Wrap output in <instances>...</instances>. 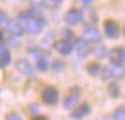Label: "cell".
Instances as JSON below:
<instances>
[{
	"instance_id": "13",
	"label": "cell",
	"mask_w": 125,
	"mask_h": 120,
	"mask_svg": "<svg viewBox=\"0 0 125 120\" xmlns=\"http://www.w3.org/2000/svg\"><path fill=\"white\" fill-rule=\"evenodd\" d=\"M32 53V55H35L36 57V68H38V70H41V72H46L47 70V68H49V61H47V58L44 57L43 54H36V50H31L30 51V54Z\"/></svg>"
},
{
	"instance_id": "28",
	"label": "cell",
	"mask_w": 125,
	"mask_h": 120,
	"mask_svg": "<svg viewBox=\"0 0 125 120\" xmlns=\"http://www.w3.org/2000/svg\"><path fill=\"white\" fill-rule=\"evenodd\" d=\"M7 20H8V19H7V16H6V12H3V11H1V20H0L1 26H4V24H6V22H7Z\"/></svg>"
},
{
	"instance_id": "7",
	"label": "cell",
	"mask_w": 125,
	"mask_h": 120,
	"mask_svg": "<svg viewBox=\"0 0 125 120\" xmlns=\"http://www.w3.org/2000/svg\"><path fill=\"white\" fill-rule=\"evenodd\" d=\"M65 22L67 26H77L82 22V15L78 10L75 8H70L67 12L65 14Z\"/></svg>"
},
{
	"instance_id": "10",
	"label": "cell",
	"mask_w": 125,
	"mask_h": 120,
	"mask_svg": "<svg viewBox=\"0 0 125 120\" xmlns=\"http://www.w3.org/2000/svg\"><path fill=\"white\" fill-rule=\"evenodd\" d=\"M104 31H105V35L110 39H114L118 36V26L110 19L104 23Z\"/></svg>"
},
{
	"instance_id": "20",
	"label": "cell",
	"mask_w": 125,
	"mask_h": 120,
	"mask_svg": "<svg viewBox=\"0 0 125 120\" xmlns=\"http://www.w3.org/2000/svg\"><path fill=\"white\" fill-rule=\"evenodd\" d=\"M51 69H52L54 73H61V72L65 70V62H62V61H59V60L54 61L52 65H51Z\"/></svg>"
},
{
	"instance_id": "27",
	"label": "cell",
	"mask_w": 125,
	"mask_h": 120,
	"mask_svg": "<svg viewBox=\"0 0 125 120\" xmlns=\"http://www.w3.org/2000/svg\"><path fill=\"white\" fill-rule=\"evenodd\" d=\"M62 34H63V35H65L67 39H71V38H73V33H70V30H63Z\"/></svg>"
},
{
	"instance_id": "24",
	"label": "cell",
	"mask_w": 125,
	"mask_h": 120,
	"mask_svg": "<svg viewBox=\"0 0 125 120\" xmlns=\"http://www.w3.org/2000/svg\"><path fill=\"white\" fill-rule=\"evenodd\" d=\"M38 111H39V105H38V104H32V105L28 107V112L32 113V115H35Z\"/></svg>"
},
{
	"instance_id": "31",
	"label": "cell",
	"mask_w": 125,
	"mask_h": 120,
	"mask_svg": "<svg viewBox=\"0 0 125 120\" xmlns=\"http://www.w3.org/2000/svg\"><path fill=\"white\" fill-rule=\"evenodd\" d=\"M124 35H125V30H124Z\"/></svg>"
},
{
	"instance_id": "29",
	"label": "cell",
	"mask_w": 125,
	"mask_h": 120,
	"mask_svg": "<svg viewBox=\"0 0 125 120\" xmlns=\"http://www.w3.org/2000/svg\"><path fill=\"white\" fill-rule=\"evenodd\" d=\"M95 0H81V3L82 4H85V6H87V4H92V3H94Z\"/></svg>"
},
{
	"instance_id": "3",
	"label": "cell",
	"mask_w": 125,
	"mask_h": 120,
	"mask_svg": "<svg viewBox=\"0 0 125 120\" xmlns=\"http://www.w3.org/2000/svg\"><path fill=\"white\" fill-rule=\"evenodd\" d=\"M42 100L46 105H55L59 101V92L52 86L44 88L43 93H42Z\"/></svg>"
},
{
	"instance_id": "25",
	"label": "cell",
	"mask_w": 125,
	"mask_h": 120,
	"mask_svg": "<svg viewBox=\"0 0 125 120\" xmlns=\"http://www.w3.org/2000/svg\"><path fill=\"white\" fill-rule=\"evenodd\" d=\"M8 42H10V43H11L14 47H18V46H19V43H18L16 36H15V35H11V36H10V38H8Z\"/></svg>"
},
{
	"instance_id": "5",
	"label": "cell",
	"mask_w": 125,
	"mask_h": 120,
	"mask_svg": "<svg viewBox=\"0 0 125 120\" xmlns=\"http://www.w3.org/2000/svg\"><path fill=\"white\" fill-rule=\"evenodd\" d=\"M74 49H75L77 54L82 58L87 57V55L90 54V51H92V49H90V46H89V42L85 41L83 38L75 39V42H74Z\"/></svg>"
},
{
	"instance_id": "9",
	"label": "cell",
	"mask_w": 125,
	"mask_h": 120,
	"mask_svg": "<svg viewBox=\"0 0 125 120\" xmlns=\"http://www.w3.org/2000/svg\"><path fill=\"white\" fill-rule=\"evenodd\" d=\"M15 66H16L18 70H19L22 74H24V76H27V77H32L34 76V68H32V65H31L30 61L18 60L16 63H15Z\"/></svg>"
},
{
	"instance_id": "17",
	"label": "cell",
	"mask_w": 125,
	"mask_h": 120,
	"mask_svg": "<svg viewBox=\"0 0 125 120\" xmlns=\"http://www.w3.org/2000/svg\"><path fill=\"white\" fill-rule=\"evenodd\" d=\"M101 65L98 62H92V63H89V66H87V73L90 74V76H98L100 74V72H101Z\"/></svg>"
},
{
	"instance_id": "26",
	"label": "cell",
	"mask_w": 125,
	"mask_h": 120,
	"mask_svg": "<svg viewBox=\"0 0 125 120\" xmlns=\"http://www.w3.org/2000/svg\"><path fill=\"white\" fill-rule=\"evenodd\" d=\"M63 0H49V6H52V7H55V6H58L59 3H62Z\"/></svg>"
},
{
	"instance_id": "15",
	"label": "cell",
	"mask_w": 125,
	"mask_h": 120,
	"mask_svg": "<svg viewBox=\"0 0 125 120\" xmlns=\"http://www.w3.org/2000/svg\"><path fill=\"white\" fill-rule=\"evenodd\" d=\"M0 58H1V66L6 68L11 62V54H10V49L6 46L4 42H1V50H0Z\"/></svg>"
},
{
	"instance_id": "23",
	"label": "cell",
	"mask_w": 125,
	"mask_h": 120,
	"mask_svg": "<svg viewBox=\"0 0 125 120\" xmlns=\"http://www.w3.org/2000/svg\"><path fill=\"white\" fill-rule=\"evenodd\" d=\"M6 120H23V119H22V116L18 115V113H8L6 117Z\"/></svg>"
},
{
	"instance_id": "16",
	"label": "cell",
	"mask_w": 125,
	"mask_h": 120,
	"mask_svg": "<svg viewBox=\"0 0 125 120\" xmlns=\"http://www.w3.org/2000/svg\"><path fill=\"white\" fill-rule=\"evenodd\" d=\"M79 97V93H74V95H69L67 97L63 100V108L65 109H71L77 104Z\"/></svg>"
},
{
	"instance_id": "21",
	"label": "cell",
	"mask_w": 125,
	"mask_h": 120,
	"mask_svg": "<svg viewBox=\"0 0 125 120\" xmlns=\"http://www.w3.org/2000/svg\"><path fill=\"white\" fill-rule=\"evenodd\" d=\"M108 92H109V95H110L112 97H118V95H120L118 85H117L116 82H112V84L108 86Z\"/></svg>"
},
{
	"instance_id": "30",
	"label": "cell",
	"mask_w": 125,
	"mask_h": 120,
	"mask_svg": "<svg viewBox=\"0 0 125 120\" xmlns=\"http://www.w3.org/2000/svg\"><path fill=\"white\" fill-rule=\"evenodd\" d=\"M32 120H49V119H47L46 116H36V117H34Z\"/></svg>"
},
{
	"instance_id": "1",
	"label": "cell",
	"mask_w": 125,
	"mask_h": 120,
	"mask_svg": "<svg viewBox=\"0 0 125 120\" xmlns=\"http://www.w3.org/2000/svg\"><path fill=\"white\" fill-rule=\"evenodd\" d=\"M19 22L24 31L31 34H39L44 27V19L39 15L38 10H30L19 14Z\"/></svg>"
},
{
	"instance_id": "4",
	"label": "cell",
	"mask_w": 125,
	"mask_h": 120,
	"mask_svg": "<svg viewBox=\"0 0 125 120\" xmlns=\"http://www.w3.org/2000/svg\"><path fill=\"white\" fill-rule=\"evenodd\" d=\"M82 38L89 43H98L101 41V33L93 26H87L82 30Z\"/></svg>"
},
{
	"instance_id": "18",
	"label": "cell",
	"mask_w": 125,
	"mask_h": 120,
	"mask_svg": "<svg viewBox=\"0 0 125 120\" xmlns=\"http://www.w3.org/2000/svg\"><path fill=\"white\" fill-rule=\"evenodd\" d=\"M94 54H95V57L97 58H100V60H102V58H106L109 55V53H108V49H106L105 46H97L94 50Z\"/></svg>"
},
{
	"instance_id": "2",
	"label": "cell",
	"mask_w": 125,
	"mask_h": 120,
	"mask_svg": "<svg viewBox=\"0 0 125 120\" xmlns=\"http://www.w3.org/2000/svg\"><path fill=\"white\" fill-rule=\"evenodd\" d=\"M104 74L102 80H108V78H122L125 76V68L124 65L118 62H112L108 68L104 69Z\"/></svg>"
},
{
	"instance_id": "8",
	"label": "cell",
	"mask_w": 125,
	"mask_h": 120,
	"mask_svg": "<svg viewBox=\"0 0 125 120\" xmlns=\"http://www.w3.org/2000/svg\"><path fill=\"white\" fill-rule=\"evenodd\" d=\"M54 47L59 54L62 55H69L74 49V45L71 43L69 39H62V41H58L54 43Z\"/></svg>"
},
{
	"instance_id": "22",
	"label": "cell",
	"mask_w": 125,
	"mask_h": 120,
	"mask_svg": "<svg viewBox=\"0 0 125 120\" xmlns=\"http://www.w3.org/2000/svg\"><path fill=\"white\" fill-rule=\"evenodd\" d=\"M30 4H31V7H32V8L39 10V8H42V7H44L46 0H30Z\"/></svg>"
},
{
	"instance_id": "11",
	"label": "cell",
	"mask_w": 125,
	"mask_h": 120,
	"mask_svg": "<svg viewBox=\"0 0 125 120\" xmlns=\"http://www.w3.org/2000/svg\"><path fill=\"white\" fill-rule=\"evenodd\" d=\"M89 113H90V107H89V104L85 103V104H81L79 107H75V108H74V111L71 112V119L81 120Z\"/></svg>"
},
{
	"instance_id": "14",
	"label": "cell",
	"mask_w": 125,
	"mask_h": 120,
	"mask_svg": "<svg viewBox=\"0 0 125 120\" xmlns=\"http://www.w3.org/2000/svg\"><path fill=\"white\" fill-rule=\"evenodd\" d=\"M82 20H83L85 23H87L89 26L94 24V23H97V15H95V12L93 11V10L90 8H86L82 11Z\"/></svg>"
},
{
	"instance_id": "6",
	"label": "cell",
	"mask_w": 125,
	"mask_h": 120,
	"mask_svg": "<svg viewBox=\"0 0 125 120\" xmlns=\"http://www.w3.org/2000/svg\"><path fill=\"white\" fill-rule=\"evenodd\" d=\"M3 27H6V30L11 35H15V36H20L23 34V30H24L19 20H15V19H8Z\"/></svg>"
},
{
	"instance_id": "12",
	"label": "cell",
	"mask_w": 125,
	"mask_h": 120,
	"mask_svg": "<svg viewBox=\"0 0 125 120\" xmlns=\"http://www.w3.org/2000/svg\"><path fill=\"white\" fill-rule=\"evenodd\" d=\"M109 58H110L112 62H125V47H114L109 53Z\"/></svg>"
},
{
	"instance_id": "19",
	"label": "cell",
	"mask_w": 125,
	"mask_h": 120,
	"mask_svg": "<svg viewBox=\"0 0 125 120\" xmlns=\"http://www.w3.org/2000/svg\"><path fill=\"white\" fill-rule=\"evenodd\" d=\"M113 120H125V107L121 105L113 112Z\"/></svg>"
}]
</instances>
